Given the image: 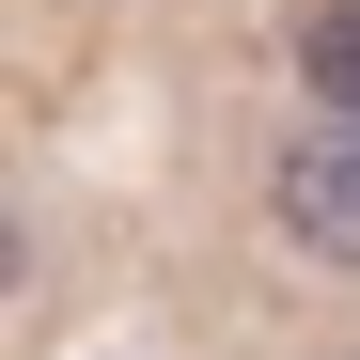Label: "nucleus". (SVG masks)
Returning a JSON list of instances; mask_svg holds the SVG:
<instances>
[{"mask_svg":"<svg viewBox=\"0 0 360 360\" xmlns=\"http://www.w3.org/2000/svg\"><path fill=\"white\" fill-rule=\"evenodd\" d=\"M266 204H282V235H297V251H329V266H360V126H329V141H297V157L266 172Z\"/></svg>","mask_w":360,"mask_h":360,"instance_id":"nucleus-1","label":"nucleus"},{"mask_svg":"<svg viewBox=\"0 0 360 360\" xmlns=\"http://www.w3.org/2000/svg\"><path fill=\"white\" fill-rule=\"evenodd\" d=\"M297 79H314V94L345 110V126H360V0H329V16L297 32Z\"/></svg>","mask_w":360,"mask_h":360,"instance_id":"nucleus-2","label":"nucleus"}]
</instances>
